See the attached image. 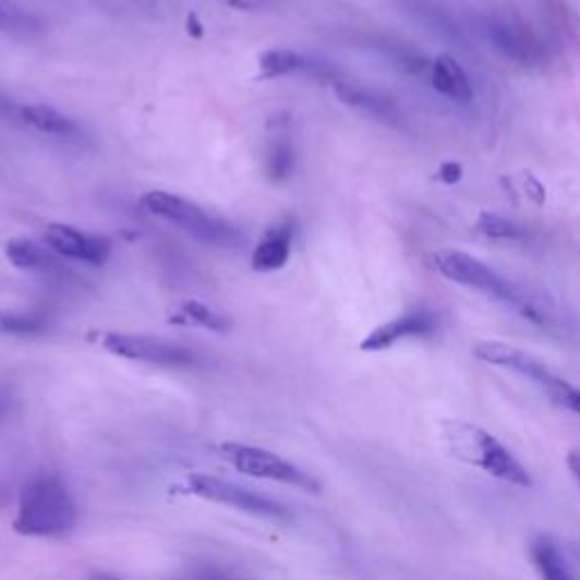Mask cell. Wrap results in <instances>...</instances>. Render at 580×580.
<instances>
[{
  "instance_id": "obj_1",
  "label": "cell",
  "mask_w": 580,
  "mask_h": 580,
  "mask_svg": "<svg viewBox=\"0 0 580 580\" xmlns=\"http://www.w3.org/2000/svg\"><path fill=\"white\" fill-rule=\"evenodd\" d=\"M77 527V504L67 481L55 472H37L19 492L14 531L25 537L60 540Z\"/></svg>"
},
{
  "instance_id": "obj_2",
  "label": "cell",
  "mask_w": 580,
  "mask_h": 580,
  "mask_svg": "<svg viewBox=\"0 0 580 580\" xmlns=\"http://www.w3.org/2000/svg\"><path fill=\"white\" fill-rule=\"evenodd\" d=\"M440 438L445 451L451 458L466 462V466L479 468L485 474L517 487H533V479L527 468L521 466L495 435H490L481 426L462 420H447L443 422Z\"/></svg>"
},
{
  "instance_id": "obj_3",
  "label": "cell",
  "mask_w": 580,
  "mask_h": 580,
  "mask_svg": "<svg viewBox=\"0 0 580 580\" xmlns=\"http://www.w3.org/2000/svg\"><path fill=\"white\" fill-rule=\"evenodd\" d=\"M431 264L449 281L474 288L479 290V293H485L490 298L512 306L519 315H524L527 321L535 325L548 323V315L533 300H529L515 283H510L495 268H490L487 264H483L481 258L472 254L458 252V250H440V252L431 254Z\"/></svg>"
},
{
  "instance_id": "obj_4",
  "label": "cell",
  "mask_w": 580,
  "mask_h": 580,
  "mask_svg": "<svg viewBox=\"0 0 580 580\" xmlns=\"http://www.w3.org/2000/svg\"><path fill=\"white\" fill-rule=\"evenodd\" d=\"M141 207L150 216L176 225L180 231H184V234L205 245L239 247L245 241L239 227L207 209H202L200 205H195V202L180 195H172L166 191H150L141 197Z\"/></svg>"
},
{
  "instance_id": "obj_5",
  "label": "cell",
  "mask_w": 580,
  "mask_h": 580,
  "mask_svg": "<svg viewBox=\"0 0 580 580\" xmlns=\"http://www.w3.org/2000/svg\"><path fill=\"white\" fill-rule=\"evenodd\" d=\"M472 354L490 365L512 370L521 376H527L533 384H537L548 399L563 406V409L580 415V390L567 384L556 372H551L542 361L531 357L529 352L519 350L515 345L499 342V340H479L472 347Z\"/></svg>"
},
{
  "instance_id": "obj_6",
  "label": "cell",
  "mask_w": 580,
  "mask_h": 580,
  "mask_svg": "<svg viewBox=\"0 0 580 580\" xmlns=\"http://www.w3.org/2000/svg\"><path fill=\"white\" fill-rule=\"evenodd\" d=\"M98 342L105 352L134 363L159 365V367H195L197 354L180 342H170L155 336L125 334V331H102Z\"/></svg>"
},
{
  "instance_id": "obj_7",
  "label": "cell",
  "mask_w": 580,
  "mask_h": 580,
  "mask_svg": "<svg viewBox=\"0 0 580 580\" xmlns=\"http://www.w3.org/2000/svg\"><path fill=\"white\" fill-rule=\"evenodd\" d=\"M186 492L197 499H205L212 504H220L227 508H234L245 515L264 517V519H290V510L283 504H277L270 497L258 495L254 490H247L234 481H227L212 474H191L186 479Z\"/></svg>"
},
{
  "instance_id": "obj_8",
  "label": "cell",
  "mask_w": 580,
  "mask_h": 580,
  "mask_svg": "<svg viewBox=\"0 0 580 580\" xmlns=\"http://www.w3.org/2000/svg\"><path fill=\"white\" fill-rule=\"evenodd\" d=\"M222 456L231 468L239 470L245 476L293 485V487H300L304 492L321 490V483H317V479H313L309 472L293 466L290 460L277 456L275 451L261 449L254 445L227 443V445H222Z\"/></svg>"
},
{
  "instance_id": "obj_9",
  "label": "cell",
  "mask_w": 580,
  "mask_h": 580,
  "mask_svg": "<svg viewBox=\"0 0 580 580\" xmlns=\"http://www.w3.org/2000/svg\"><path fill=\"white\" fill-rule=\"evenodd\" d=\"M44 243L62 258L80 261L86 266H102L111 256V241L98 234H89L73 225L50 222L44 231Z\"/></svg>"
},
{
  "instance_id": "obj_10",
  "label": "cell",
  "mask_w": 580,
  "mask_h": 580,
  "mask_svg": "<svg viewBox=\"0 0 580 580\" xmlns=\"http://www.w3.org/2000/svg\"><path fill=\"white\" fill-rule=\"evenodd\" d=\"M288 75H309L323 82L336 84L340 80L338 69L329 62L315 60L311 55L295 52L288 48H273L258 57V80H279Z\"/></svg>"
},
{
  "instance_id": "obj_11",
  "label": "cell",
  "mask_w": 580,
  "mask_h": 580,
  "mask_svg": "<svg viewBox=\"0 0 580 580\" xmlns=\"http://www.w3.org/2000/svg\"><path fill=\"white\" fill-rule=\"evenodd\" d=\"M481 27H483V35L487 37V41L495 46L504 57H508V60H512L517 64H524V67L542 60L540 44L521 25L506 21V19H499V16H485L481 21Z\"/></svg>"
},
{
  "instance_id": "obj_12",
  "label": "cell",
  "mask_w": 580,
  "mask_h": 580,
  "mask_svg": "<svg viewBox=\"0 0 580 580\" xmlns=\"http://www.w3.org/2000/svg\"><path fill=\"white\" fill-rule=\"evenodd\" d=\"M295 234H298V222H295V218L283 216L277 222H273L266 229V234L261 237L258 243L254 245L252 268L256 273H275V270H281L288 264L290 252H293Z\"/></svg>"
},
{
  "instance_id": "obj_13",
  "label": "cell",
  "mask_w": 580,
  "mask_h": 580,
  "mask_svg": "<svg viewBox=\"0 0 580 580\" xmlns=\"http://www.w3.org/2000/svg\"><path fill=\"white\" fill-rule=\"evenodd\" d=\"M433 331H435V317L428 311L403 313V315L395 317V321L372 329L361 340V350L363 352H386L401 340L424 338Z\"/></svg>"
},
{
  "instance_id": "obj_14",
  "label": "cell",
  "mask_w": 580,
  "mask_h": 580,
  "mask_svg": "<svg viewBox=\"0 0 580 580\" xmlns=\"http://www.w3.org/2000/svg\"><path fill=\"white\" fill-rule=\"evenodd\" d=\"M334 92L342 105L354 107V109L372 116V119H376V121H384V123H397L399 121V107L395 105V100L382 92L370 89V86L338 80L334 84Z\"/></svg>"
},
{
  "instance_id": "obj_15",
  "label": "cell",
  "mask_w": 580,
  "mask_h": 580,
  "mask_svg": "<svg viewBox=\"0 0 580 580\" xmlns=\"http://www.w3.org/2000/svg\"><path fill=\"white\" fill-rule=\"evenodd\" d=\"M5 256L16 270L23 273H39V275L64 273L62 256H57L46 243H37L25 237L10 239L5 243Z\"/></svg>"
},
{
  "instance_id": "obj_16",
  "label": "cell",
  "mask_w": 580,
  "mask_h": 580,
  "mask_svg": "<svg viewBox=\"0 0 580 580\" xmlns=\"http://www.w3.org/2000/svg\"><path fill=\"white\" fill-rule=\"evenodd\" d=\"M431 84L440 96L466 105L474 98V86L451 55H438L431 64Z\"/></svg>"
},
{
  "instance_id": "obj_17",
  "label": "cell",
  "mask_w": 580,
  "mask_h": 580,
  "mask_svg": "<svg viewBox=\"0 0 580 580\" xmlns=\"http://www.w3.org/2000/svg\"><path fill=\"white\" fill-rule=\"evenodd\" d=\"M298 168V148L283 130L270 134L264 148V172L275 184L286 182Z\"/></svg>"
},
{
  "instance_id": "obj_18",
  "label": "cell",
  "mask_w": 580,
  "mask_h": 580,
  "mask_svg": "<svg viewBox=\"0 0 580 580\" xmlns=\"http://www.w3.org/2000/svg\"><path fill=\"white\" fill-rule=\"evenodd\" d=\"M168 321L172 325L200 327V329H207V331H214V334H227L229 327H231L227 315L218 313L216 309H212L207 304L195 302V300H189V302H184V304L172 309Z\"/></svg>"
},
{
  "instance_id": "obj_19",
  "label": "cell",
  "mask_w": 580,
  "mask_h": 580,
  "mask_svg": "<svg viewBox=\"0 0 580 580\" xmlns=\"http://www.w3.org/2000/svg\"><path fill=\"white\" fill-rule=\"evenodd\" d=\"M52 315L41 309L31 311H0V336L33 338L50 331Z\"/></svg>"
},
{
  "instance_id": "obj_20",
  "label": "cell",
  "mask_w": 580,
  "mask_h": 580,
  "mask_svg": "<svg viewBox=\"0 0 580 580\" xmlns=\"http://www.w3.org/2000/svg\"><path fill=\"white\" fill-rule=\"evenodd\" d=\"M0 33L31 39L44 33V23L37 14L21 8L16 0H0Z\"/></svg>"
},
{
  "instance_id": "obj_21",
  "label": "cell",
  "mask_w": 580,
  "mask_h": 580,
  "mask_svg": "<svg viewBox=\"0 0 580 580\" xmlns=\"http://www.w3.org/2000/svg\"><path fill=\"white\" fill-rule=\"evenodd\" d=\"M531 558L542 580H576L560 554V548L546 537H537L531 544Z\"/></svg>"
},
{
  "instance_id": "obj_22",
  "label": "cell",
  "mask_w": 580,
  "mask_h": 580,
  "mask_svg": "<svg viewBox=\"0 0 580 580\" xmlns=\"http://www.w3.org/2000/svg\"><path fill=\"white\" fill-rule=\"evenodd\" d=\"M476 229L492 241H524L529 237L527 227H521L515 220H508L499 214H490V212H483L479 216Z\"/></svg>"
},
{
  "instance_id": "obj_23",
  "label": "cell",
  "mask_w": 580,
  "mask_h": 580,
  "mask_svg": "<svg viewBox=\"0 0 580 580\" xmlns=\"http://www.w3.org/2000/svg\"><path fill=\"white\" fill-rule=\"evenodd\" d=\"M435 180L443 182V184H447V186L458 184V182L462 180V166L456 164V161H445V164H440L438 172H435Z\"/></svg>"
},
{
  "instance_id": "obj_24",
  "label": "cell",
  "mask_w": 580,
  "mask_h": 580,
  "mask_svg": "<svg viewBox=\"0 0 580 580\" xmlns=\"http://www.w3.org/2000/svg\"><path fill=\"white\" fill-rule=\"evenodd\" d=\"M567 468H569V472H571V476L578 481V485H580V451L576 449V451H569V456H567Z\"/></svg>"
},
{
  "instance_id": "obj_25",
  "label": "cell",
  "mask_w": 580,
  "mask_h": 580,
  "mask_svg": "<svg viewBox=\"0 0 580 580\" xmlns=\"http://www.w3.org/2000/svg\"><path fill=\"white\" fill-rule=\"evenodd\" d=\"M8 411H10V397H8V392H0V422L5 420Z\"/></svg>"
},
{
  "instance_id": "obj_26",
  "label": "cell",
  "mask_w": 580,
  "mask_h": 580,
  "mask_svg": "<svg viewBox=\"0 0 580 580\" xmlns=\"http://www.w3.org/2000/svg\"><path fill=\"white\" fill-rule=\"evenodd\" d=\"M89 580H116V578H107V576H100V578H89Z\"/></svg>"
}]
</instances>
